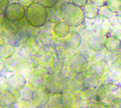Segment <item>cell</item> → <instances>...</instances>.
<instances>
[{
  "instance_id": "3",
  "label": "cell",
  "mask_w": 121,
  "mask_h": 108,
  "mask_svg": "<svg viewBox=\"0 0 121 108\" xmlns=\"http://www.w3.org/2000/svg\"><path fill=\"white\" fill-rule=\"evenodd\" d=\"M89 60L82 53H77L72 56L69 61V69L73 73L86 72L89 69Z\"/></svg>"
},
{
  "instance_id": "23",
  "label": "cell",
  "mask_w": 121,
  "mask_h": 108,
  "mask_svg": "<svg viewBox=\"0 0 121 108\" xmlns=\"http://www.w3.org/2000/svg\"><path fill=\"white\" fill-rule=\"evenodd\" d=\"M86 108H102L96 101H92L87 104Z\"/></svg>"
},
{
  "instance_id": "12",
  "label": "cell",
  "mask_w": 121,
  "mask_h": 108,
  "mask_svg": "<svg viewBox=\"0 0 121 108\" xmlns=\"http://www.w3.org/2000/svg\"><path fill=\"white\" fill-rule=\"evenodd\" d=\"M82 9L85 17L89 19H96L99 14V7L91 3H87Z\"/></svg>"
},
{
  "instance_id": "16",
  "label": "cell",
  "mask_w": 121,
  "mask_h": 108,
  "mask_svg": "<svg viewBox=\"0 0 121 108\" xmlns=\"http://www.w3.org/2000/svg\"><path fill=\"white\" fill-rule=\"evenodd\" d=\"M110 72L119 78L121 76V55L117 57L110 64Z\"/></svg>"
},
{
  "instance_id": "14",
  "label": "cell",
  "mask_w": 121,
  "mask_h": 108,
  "mask_svg": "<svg viewBox=\"0 0 121 108\" xmlns=\"http://www.w3.org/2000/svg\"><path fill=\"white\" fill-rule=\"evenodd\" d=\"M47 18L50 23H56L60 20L61 17V12H60V7L55 5L52 7L48 8L47 11Z\"/></svg>"
},
{
  "instance_id": "20",
  "label": "cell",
  "mask_w": 121,
  "mask_h": 108,
  "mask_svg": "<svg viewBox=\"0 0 121 108\" xmlns=\"http://www.w3.org/2000/svg\"><path fill=\"white\" fill-rule=\"evenodd\" d=\"M39 2L43 6L47 8H50L57 5V4L58 3V0H39Z\"/></svg>"
},
{
  "instance_id": "19",
  "label": "cell",
  "mask_w": 121,
  "mask_h": 108,
  "mask_svg": "<svg viewBox=\"0 0 121 108\" xmlns=\"http://www.w3.org/2000/svg\"><path fill=\"white\" fill-rule=\"evenodd\" d=\"M105 58H106V54L102 50L99 52H94V53L91 56V60L94 63H96V62L105 61Z\"/></svg>"
},
{
  "instance_id": "28",
  "label": "cell",
  "mask_w": 121,
  "mask_h": 108,
  "mask_svg": "<svg viewBox=\"0 0 121 108\" xmlns=\"http://www.w3.org/2000/svg\"><path fill=\"white\" fill-rule=\"evenodd\" d=\"M120 54H121V50H120Z\"/></svg>"
},
{
  "instance_id": "13",
  "label": "cell",
  "mask_w": 121,
  "mask_h": 108,
  "mask_svg": "<svg viewBox=\"0 0 121 108\" xmlns=\"http://www.w3.org/2000/svg\"><path fill=\"white\" fill-rule=\"evenodd\" d=\"M54 32L60 38H66L70 32V25L65 22H59L54 27Z\"/></svg>"
},
{
  "instance_id": "8",
  "label": "cell",
  "mask_w": 121,
  "mask_h": 108,
  "mask_svg": "<svg viewBox=\"0 0 121 108\" xmlns=\"http://www.w3.org/2000/svg\"><path fill=\"white\" fill-rule=\"evenodd\" d=\"M87 71L95 73L96 75L99 76L102 79L109 73L110 66H109L108 63H107L105 61H103L94 63L91 66L89 67Z\"/></svg>"
},
{
  "instance_id": "1",
  "label": "cell",
  "mask_w": 121,
  "mask_h": 108,
  "mask_svg": "<svg viewBox=\"0 0 121 108\" xmlns=\"http://www.w3.org/2000/svg\"><path fill=\"white\" fill-rule=\"evenodd\" d=\"M121 98V90L117 84H101L96 89V100L102 108L112 107Z\"/></svg>"
},
{
  "instance_id": "7",
  "label": "cell",
  "mask_w": 121,
  "mask_h": 108,
  "mask_svg": "<svg viewBox=\"0 0 121 108\" xmlns=\"http://www.w3.org/2000/svg\"><path fill=\"white\" fill-rule=\"evenodd\" d=\"M82 83L84 89H97L101 84V79L95 73L86 71L83 74Z\"/></svg>"
},
{
  "instance_id": "26",
  "label": "cell",
  "mask_w": 121,
  "mask_h": 108,
  "mask_svg": "<svg viewBox=\"0 0 121 108\" xmlns=\"http://www.w3.org/2000/svg\"><path fill=\"white\" fill-rule=\"evenodd\" d=\"M47 108H62V107L60 105H53V104H51Z\"/></svg>"
},
{
  "instance_id": "2",
  "label": "cell",
  "mask_w": 121,
  "mask_h": 108,
  "mask_svg": "<svg viewBox=\"0 0 121 108\" xmlns=\"http://www.w3.org/2000/svg\"><path fill=\"white\" fill-rule=\"evenodd\" d=\"M60 12L63 22L71 27L80 26L86 19L83 9L71 2L62 4L60 6Z\"/></svg>"
},
{
  "instance_id": "17",
  "label": "cell",
  "mask_w": 121,
  "mask_h": 108,
  "mask_svg": "<svg viewBox=\"0 0 121 108\" xmlns=\"http://www.w3.org/2000/svg\"><path fill=\"white\" fill-rule=\"evenodd\" d=\"M106 7L112 13H117L121 11V0H107Z\"/></svg>"
},
{
  "instance_id": "6",
  "label": "cell",
  "mask_w": 121,
  "mask_h": 108,
  "mask_svg": "<svg viewBox=\"0 0 121 108\" xmlns=\"http://www.w3.org/2000/svg\"><path fill=\"white\" fill-rule=\"evenodd\" d=\"M79 99L78 93L65 89L60 94V106L62 108H75Z\"/></svg>"
},
{
  "instance_id": "10",
  "label": "cell",
  "mask_w": 121,
  "mask_h": 108,
  "mask_svg": "<svg viewBox=\"0 0 121 108\" xmlns=\"http://www.w3.org/2000/svg\"><path fill=\"white\" fill-rule=\"evenodd\" d=\"M104 49L110 54H117L121 50V40L117 38L107 35Z\"/></svg>"
},
{
  "instance_id": "5",
  "label": "cell",
  "mask_w": 121,
  "mask_h": 108,
  "mask_svg": "<svg viewBox=\"0 0 121 108\" xmlns=\"http://www.w3.org/2000/svg\"><path fill=\"white\" fill-rule=\"evenodd\" d=\"M107 37L106 35L94 32L92 35L87 38L86 43L88 48L94 52L102 51L104 49Z\"/></svg>"
},
{
  "instance_id": "18",
  "label": "cell",
  "mask_w": 121,
  "mask_h": 108,
  "mask_svg": "<svg viewBox=\"0 0 121 108\" xmlns=\"http://www.w3.org/2000/svg\"><path fill=\"white\" fill-rule=\"evenodd\" d=\"M108 35L117 38L121 40V25L118 23L117 24H112V27Z\"/></svg>"
},
{
  "instance_id": "27",
  "label": "cell",
  "mask_w": 121,
  "mask_h": 108,
  "mask_svg": "<svg viewBox=\"0 0 121 108\" xmlns=\"http://www.w3.org/2000/svg\"><path fill=\"white\" fill-rule=\"evenodd\" d=\"M117 84H118V86H119L120 89H121V76H120V77H119V78H118V81H117Z\"/></svg>"
},
{
  "instance_id": "15",
  "label": "cell",
  "mask_w": 121,
  "mask_h": 108,
  "mask_svg": "<svg viewBox=\"0 0 121 108\" xmlns=\"http://www.w3.org/2000/svg\"><path fill=\"white\" fill-rule=\"evenodd\" d=\"M79 32L83 37L88 38L89 36H90L94 32H95L93 24L90 23H85L84 22L79 27Z\"/></svg>"
},
{
  "instance_id": "11",
  "label": "cell",
  "mask_w": 121,
  "mask_h": 108,
  "mask_svg": "<svg viewBox=\"0 0 121 108\" xmlns=\"http://www.w3.org/2000/svg\"><path fill=\"white\" fill-rule=\"evenodd\" d=\"M97 89H83L78 93V99L81 101L89 103L96 100V94Z\"/></svg>"
},
{
  "instance_id": "21",
  "label": "cell",
  "mask_w": 121,
  "mask_h": 108,
  "mask_svg": "<svg viewBox=\"0 0 121 108\" xmlns=\"http://www.w3.org/2000/svg\"><path fill=\"white\" fill-rule=\"evenodd\" d=\"M90 3L96 5L98 7H103L106 6L107 0H89Z\"/></svg>"
},
{
  "instance_id": "4",
  "label": "cell",
  "mask_w": 121,
  "mask_h": 108,
  "mask_svg": "<svg viewBox=\"0 0 121 108\" xmlns=\"http://www.w3.org/2000/svg\"><path fill=\"white\" fill-rule=\"evenodd\" d=\"M93 26L95 32L107 36L112 27V23L109 18L106 15H99V16L96 19H94Z\"/></svg>"
},
{
  "instance_id": "25",
  "label": "cell",
  "mask_w": 121,
  "mask_h": 108,
  "mask_svg": "<svg viewBox=\"0 0 121 108\" xmlns=\"http://www.w3.org/2000/svg\"><path fill=\"white\" fill-rule=\"evenodd\" d=\"M116 19H117V23L121 25V11L117 13V15H116Z\"/></svg>"
},
{
  "instance_id": "24",
  "label": "cell",
  "mask_w": 121,
  "mask_h": 108,
  "mask_svg": "<svg viewBox=\"0 0 121 108\" xmlns=\"http://www.w3.org/2000/svg\"><path fill=\"white\" fill-rule=\"evenodd\" d=\"M109 108H121V98L117 101L116 104H115L112 107H109Z\"/></svg>"
},
{
  "instance_id": "22",
  "label": "cell",
  "mask_w": 121,
  "mask_h": 108,
  "mask_svg": "<svg viewBox=\"0 0 121 108\" xmlns=\"http://www.w3.org/2000/svg\"><path fill=\"white\" fill-rule=\"evenodd\" d=\"M89 0H70V2L79 7L83 8L87 3Z\"/></svg>"
},
{
  "instance_id": "9",
  "label": "cell",
  "mask_w": 121,
  "mask_h": 108,
  "mask_svg": "<svg viewBox=\"0 0 121 108\" xmlns=\"http://www.w3.org/2000/svg\"><path fill=\"white\" fill-rule=\"evenodd\" d=\"M82 43V36L80 32L76 30H72L66 37L65 45L69 49L76 50L80 48Z\"/></svg>"
}]
</instances>
